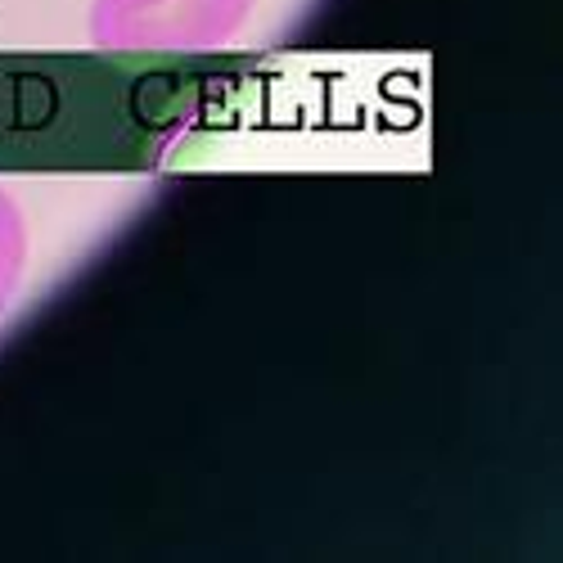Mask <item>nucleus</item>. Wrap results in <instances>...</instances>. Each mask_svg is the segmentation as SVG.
Wrapping results in <instances>:
<instances>
[{"mask_svg":"<svg viewBox=\"0 0 563 563\" xmlns=\"http://www.w3.org/2000/svg\"><path fill=\"white\" fill-rule=\"evenodd\" d=\"M249 0H100V14H126V19H140V14H158L167 10L163 27L154 36H180V41H203V19H212L221 32L240 23Z\"/></svg>","mask_w":563,"mask_h":563,"instance_id":"f257e3e1","label":"nucleus"},{"mask_svg":"<svg viewBox=\"0 0 563 563\" xmlns=\"http://www.w3.org/2000/svg\"><path fill=\"white\" fill-rule=\"evenodd\" d=\"M14 279H19V217L0 199V307H5Z\"/></svg>","mask_w":563,"mask_h":563,"instance_id":"f03ea898","label":"nucleus"}]
</instances>
